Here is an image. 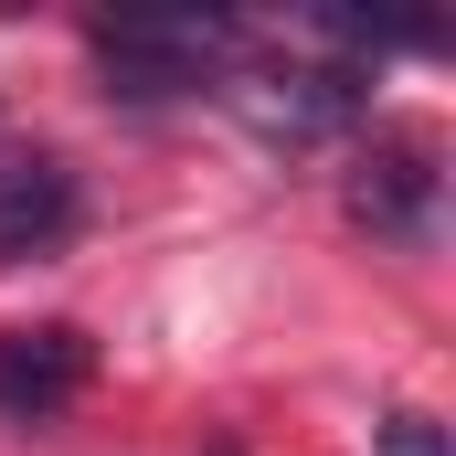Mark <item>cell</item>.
Returning a JSON list of instances; mask_svg holds the SVG:
<instances>
[{"label":"cell","instance_id":"4","mask_svg":"<svg viewBox=\"0 0 456 456\" xmlns=\"http://www.w3.org/2000/svg\"><path fill=\"white\" fill-rule=\"evenodd\" d=\"M64 224H75L64 170H53V159H11V170H0V265L32 255V244H53Z\"/></svg>","mask_w":456,"mask_h":456},{"label":"cell","instance_id":"3","mask_svg":"<svg viewBox=\"0 0 456 456\" xmlns=\"http://www.w3.org/2000/svg\"><path fill=\"white\" fill-rule=\"evenodd\" d=\"M425 202H436V170L414 138H382L361 170H350V224L393 233V244H425Z\"/></svg>","mask_w":456,"mask_h":456},{"label":"cell","instance_id":"5","mask_svg":"<svg viewBox=\"0 0 456 456\" xmlns=\"http://www.w3.org/2000/svg\"><path fill=\"white\" fill-rule=\"evenodd\" d=\"M382 456H446V446H436L425 414H393V425H382Z\"/></svg>","mask_w":456,"mask_h":456},{"label":"cell","instance_id":"2","mask_svg":"<svg viewBox=\"0 0 456 456\" xmlns=\"http://www.w3.org/2000/svg\"><path fill=\"white\" fill-rule=\"evenodd\" d=\"M86 371H96L86 330H11V340H0V414H11V425H53V414L86 393Z\"/></svg>","mask_w":456,"mask_h":456},{"label":"cell","instance_id":"1","mask_svg":"<svg viewBox=\"0 0 456 456\" xmlns=\"http://www.w3.org/2000/svg\"><path fill=\"white\" fill-rule=\"evenodd\" d=\"M233 43V21H202V11H170V21H107L96 53H107L117 96H181L202 86V64Z\"/></svg>","mask_w":456,"mask_h":456}]
</instances>
